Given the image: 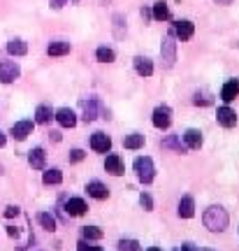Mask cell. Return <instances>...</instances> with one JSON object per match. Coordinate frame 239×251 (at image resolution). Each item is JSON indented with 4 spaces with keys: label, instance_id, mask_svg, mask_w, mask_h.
<instances>
[{
    "label": "cell",
    "instance_id": "1",
    "mask_svg": "<svg viewBox=\"0 0 239 251\" xmlns=\"http://www.w3.org/2000/svg\"><path fill=\"white\" fill-rule=\"evenodd\" d=\"M202 224L209 233H223V230L228 228V224H230V216H228V212H225L221 205H212L204 209Z\"/></svg>",
    "mask_w": 239,
    "mask_h": 251
},
{
    "label": "cell",
    "instance_id": "2",
    "mask_svg": "<svg viewBox=\"0 0 239 251\" xmlns=\"http://www.w3.org/2000/svg\"><path fill=\"white\" fill-rule=\"evenodd\" d=\"M79 107H81V112H84V121H96L100 114H105V119H109L107 117V109L102 107V102H100L96 96H91V98H81Z\"/></svg>",
    "mask_w": 239,
    "mask_h": 251
},
{
    "label": "cell",
    "instance_id": "3",
    "mask_svg": "<svg viewBox=\"0 0 239 251\" xmlns=\"http://www.w3.org/2000/svg\"><path fill=\"white\" fill-rule=\"evenodd\" d=\"M133 168H135V172H137V179L142 181V184H151L153 177H156V168H153V161H151L149 156L135 158Z\"/></svg>",
    "mask_w": 239,
    "mask_h": 251
},
{
    "label": "cell",
    "instance_id": "4",
    "mask_svg": "<svg viewBox=\"0 0 239 251\" xmlns=\"http://www.w3.org/2000/svg\"><path fill=\"white\" fill-rule=\"evenodd\" d=\"M160 58H163V68H172L177 61V42H174V33L169 30L163 45H160Z\"/></svg>",
    "mask_w": 239,
    "mask_h": 251
},
{
    "label": "cell",
    "instance_id": "5",
    "mask_svg": "<svg viewBox=\"0 0 239 251\" xmlns=\"http://www.w3.org/2000/svg\"><path fill=\"white\" fill-rule=\"evenodd\" d=\"M21 77V68L17 61H2L0 63V81L2 84H14Z\"/></svg>",
    "mask_w": 239,
    "mask_h": 251
},
{
    "label": "cell",
    "instance_id": "6",
    "mask_svg": "<svg viewBox=\"0 0 239 251\" xmlns=\"http://www.w3.org/2000/svg\"><path fill=\"white\" fill-rule=\"evenodd\" d=\"M153 126L158 130H167L169 126H172V107L160 105V107L153 109Z\"/></svg>",
    "mask_w": 239,
    "mask_h": 251
},
{
    "label": "cell",
    "instance_id": "7",
    "mask_svg": "<svg viewBox=\"0 0 239 251\" xmlns=\"http://www.w3.org/2000/svg\"><path fill=\"white\" fill-rule=\"evenodd\" d=\"M172 33H174V37H179L181 42H184V40H191V37H193V33H195V24H193V21H188V19H181V21H177V24H174Z\"/></svg>",
    "mask_w": 239,
    "mask_h": 251
},
{
    "label": "cell",
    "instance_id": "8",
    "mask_svg": "<svg viewBox=\"0 0 239 251\" xmlns=\"http://www.w3.org/2000/svg\"><path fill=\"white\" fill-rule=\"evenodd\" d=\"M91 149L96 153H107L112 149V140H109V135L105 133H93L91 135Z\"/></svg>",
    "mask_w": 239,
    "mask_h": 251
},
{
    "label": "cell",
    "instance_id": "9",
    "mask_svg": "<svg viewBox=\"0 0 239 251\" xmlns=\"http://www.w3.org/2000/svg\"><path fill=\"white\" fill-rule=\"evenodd\" d=\"M216 119H218V124H221L223 128H235V126H237V112L230 109L228 105H225V107H218Z\"/></svg>",
    "mask_w": 239,
    "mask_h": 251
},
{
    "label": "cell",
    "instance_id": "10",
    "mask_svg": "<svg viewBox=\"0 0 239 251\" xmlns=\"http://www.w3.org/2000/svg\"><path fill=\"white\" fill-rule=\"evenodd\" d=\"M53 119H56L58 126H63V128H74V126H77V114H74L70 107H61L53 114Z\"/></svg>",
    "mask_w": 239,
    "mask_h": 251
},
{
    "label": "cell",
    "instance_id": "11",
    "mask_svg": "<svg viewBox=\"0 0 239 251\" xmlns=\"http://www.w3.org/2000/svg\"><path fill=\"white\" fill-rule=\"evenodd\" d=\"M33 133V121H17V124L12 126V130H9V135L14 137V140H19V142H24L28 135Z\"/></svg>",
    "mask_w": 239,
    "mask_h": 251
},
{
    "label": "cell",
    "instance_id": "12",
    "mask_svg": "<svg viewBox=\"0 0 239 251\" xmlns=\"http://www.w3.org/2000/svg\"><path fill=\"white\" fill-rule=\"evenodd\" d=\"M105 170L109 172V175H114V177H121L125 172V165L123 161H121V156H116V153H109L105 158Z\"/></svg>",
    "mask_w": 239,
    "mask_h": 251
},
{
    "label": "cell",
    "instance_id": "13",
    "mask_svg": "<svg viewBox=\"0 0 239 251\" xmlns=\"http://www.w3.org/2000/svg\"><path fill=\"white\" fill-rule=\"evenodd\" d=\"M86 202H84V198H70L68 202H65V214L68 216H84L86 214Z\"/></svg>",
    "mask_w": 239,
    "mask_h": 251
},
{
    "label": "cell",
    "instance_id": "14",
    "mask_svg": "<svg viewBox=\"0 0 239 251\" xmlns=\"http://www.w3.org/2000/svg\"><path fill=\"white\" fill-rule=\"evenodd\" d=\"M135 72L140 75V77H151L153 75V61L146 58V56H135Z\"/></svg>",
    "mask_w": 239,
    "mask_h": 251
},
{
    "label": "cell",
    "instance_id": "15",
    "mask_svg": "<svg viewBox=\"0 0 239 251\" xmlns=\"http://www.w3.org/2000/svg\"><path fill=\"white\" fill-rule=\"evenodd\" d=\"M160 144H163V149H172V151H177V153H186L188 151V147L184 144L181 135H167Z\"/></svg>",
    "mask_w": 239,
    "mask_h": 251
},
{
    "label": "cell",
    "instance_id": "16",
    "mask_svg": "<svg viewBox=\"0 0 239 251\" xmlns=\"http://www.w3.org/2000/svg\"><path fill=\"white\" fill-rule=\"evenodd\" d=\"M177 214L181 219H193L195 216V200L191 196H184L179 200V207H177Z\"/></svg>",
    "mask_w": 239,
    "mask_h": 251
},
{
    "label": "cell",
    "instance_id": "17",
    "mask_svg": "<svg viewBox=\"0 0 239 251\" xmlns=\"http://www.w3.org/2000/svg\"><path fill=\"white\" fill-rule=\"evenodd\" d=\"M28 163L33 170H45V163H47V153L42 147H35L33 151L28 153Z\"/></svg>",
    "mask_w": 239,
    "mask_h": 251
},
{
    "label": "cell",
    "instance_id": "18",
    "mask_svg": "<svg viewBox=\"0 0 239 251\" xmlns=\"http://www.w3.org/2000/svg\"><path fill=\"white\" fill-rule=\"evenodd\" d=\"M86 191H89V196L96 198V200H107V198H109V188H107L102 181H89V184H86Z\"/></svg>",
    "mask_w": 239,
    "mask_h": 251
},
{
    "label": "cell",
    "instance_id": "19",
    "mask_svg": "<svg viewBox=\"0 0 239 251\" xmlns=\"http://www.w3.org/2000/svg\"><path fill=\"white\" fill-rule=\"evenodd\" d=\"M181 137H184V144H186L188 149H200L202 147V133L197 128H188Z\"/></svg>",
    "mask_w": 239,
    "mask_h": 251
},
{
    "label": "cell",
    "instance_id": "20",
    "mask_svg": "<svg viewBox=\"0 0 239 251\" xmlns=\"http://www.w3.org/2000/svg\"><path fill=\"white\" fill-rule=\"evenodd\" d=\"M237 96H239V79L225 81L221 89V98L225 100V102H232V100H237Z\"/></svg>",
    "mask_w": 239,
    "mask_h": 251
},
{
    "label": "cell",
    "instance_id": "21",
    "mask_svg": "<svg viewBox=\"0 0 239 251\" xmlns=\"http://www.w3.org/2000/svg\"><path fill=\"white\" fill-rule=\"evenodd\" d=\"M151 17L156 19V21H167V19L172 17V12H169V7H167V2L158 0V2L153 5V12H151Z\"/></svg>",
    "mask_w": 239,
    "mask_h": 251
},
{
    "label": "cell",
    "instance_id": "22",
    "mask_svg": "<svg viewBox=\"0 0 239 251\" xmlns=\"http://www.w3.org/2000/svg\"><path fill=\"white\" fill-rule=\"evenodd\" d=\"M7 54L9 56H26L28 54V45L24 40H9L7 42Z\"/></svg>",
    "mask_w": 239,
    "mask_h": 251
},
{
    "label": "cell",
    "instance_id": "23",
    "mask_svg": "<svg viewBox=\"0 0 239 251\" xmlns=\"http://www.w3.org/2000/svg\"><path fill=\"white\" fill-rule=\"evenodd\" d=\"M47 54L49 56H65L70 54V42H63V40H56L47 47Z\"/></svg>",
    "mask_w": 239,
    "mask_h": 251
},
{
    "label": "cell",
    "instance_id": "24",
    "mask_svg": "<svg viewBox=\"0 0 239 251\" xmlns=\"http://www.w3.org/2000/svg\"><path fill=\"white\" fill-rule=\"evenodd\" d=\"M144 142H146V137L142 133H133V135H125L123 137V147L125 149H142Z\"/></svg>",
    "mask_w": 239,
    "mask_h": 251
},
{
    "label": "cell",
    "instance_id": "25",
    "mask_svg": "<svg viewBox=\"0 0 239 251\" xmlns=\"http://www.w3.org/2000/svg\"><path fill=\"white\" fill-rule=\"evenodd\" d=\"M42 181H45L47 186H56V184H61V181H63V172L58 170V168L45 170V175H42Z\"/></svg>",
    "mask_w": 239,
    "mask_h": 251
},
{
    "label": "cell",
    "instance_id": "26",
    "mask_svg": "<svg viewBox=\"0 0 239 251\" xmlns=\"http://www.w3.org/2000/svg\"><path fill=\"white\" fill-rule=\"evenodd\" d=\"M102 230L97 228V226H84L81 228V237L84 240H89V242H96V240H102Z\"/></svg>",
    "mask_w": 239,
    "mask_h": 251
},
{
    "label": "cell",
    "instance_id": "27",
    "mask_svg": "<svg viewBox=\"0 0 239 251\" xmlns=\"http://www.w3.org/2000/svg\"><path fill=\"white\" fill-rule=\"evenodd\" d=\"M51 119H53V112H51L49 105H40V107L35 109V121L37 124H49Z\"/></svg>",
    "mask_w": 239,
    "mask_h": 251
},
{
    "label": "cell",
    "instance_id": "28",
    "mask_svg": "<svg viewBox=\"0 0 239 251\" xmlns=\"http://www.w3.org/2000/svg\"><path fill=\"white\" fill-rule=\"evenodd\" d=\"M37 221H40V226H42L45 230H49V233L56 230V219H53L49 212H40V214H37Z\"/></svg>",
    "mask_w": 239,
    "mask_h": 251
},
{
    "label": "cell",
    "instance_id": "29",
    "mask_svg": "<svg viewBox=\"0 0 239 251\" xmlns=\"http://www.w3.org/2000/svg\"><path fill=\"white\" fill-rule=\"evenodd\" d=\"M96 58H97L100 63H114L116 54H114V49H109V47H97Z\"/></svg>",
    "mask_w": 239,
    "mask_h": 251
},
{
    "label": "cell",
    "instance_id": "30",
    "mask_svg": "<svg viewBox=\"0 0 239 251\" xmlns=\"http://www.w3.org/2000/svg\"><path fill=\"white\" fill-rule=\"evenodd\" d=\"M116 249L119 251H140V242H137V240H119Z\"/></svg>",
    "mask_w": 239,
    "mask_h": 251
},
{
    "label": "cell",
    "instance_id": "31",
    "mask_svg": "<svg viewBox=\"0 0 239 251\" xmlns=\"http://www.w3.org/2000/svg\"><path fill=\"white\" fill-rule=\"evenodd\" d=\"M193 102L197 105V107H209V105H212L214 100L209 98L207 93H195V100H193Z\"/></svg>",
    "mask_w": 239,
    "mask_h": 251
},
{
    "label": "cell",
    "instance_id": "32",
    "mask_svg": "<svg viewBox=\"0 0 239 251\" xmlns=\"http://www.w3.org/2000/svg\"><path fill=\"white\" fill-rule=\"evenodd\" d=\"M140 205L144 207V212H151V209H153V198H151L149 193H142V196H140Z\"/></svg>",
    "mask_w": 239,
    "mask_h": 251
},
{
    "label": "cell",
    "instance_id": "33",
    "mask_svg": "<svg viewBox=\"0 0 239 251\" xmlns=\"http://www.w3.org/2000/svg\"><path fill=\"white\" fill-rule=\"evenodd\" d=\"M125 24H123V14H114V28H116V37H123V28Z\"/></svg>",
    "mask_w": 239,
    "mask_h": 251
},
{
    "label": "cell",
    "instance_id": "34",
    "mask_svg": "<svg viewBox=\"0 0 239 251\" xmlns=\"http://www.w3.org/2000/svg\"><path fill=\"white\" fill-rule=\"evenodd\" d=\"M77 249H79V251H102L100 247H96V244H91L89 240H79V244H77Z\"/></svg>",
    "mask_w": 239,
    "mask_h": 251
},
{
    "label": "cell",
    "instance_id": "35",
    "mask_svg": "<svg viewBox=\"0 0 239 251\" xmlns=\"http://www.w3.org/2000/svg\"><path fill=\"white\" fill-rule=\"evenodd\" d=\"M84 156H86V153L81 151V149H72L68 158H70V163H79V161H84Z\"/></svg>",
    "mask_w": 239,
    "mask_h": 251
},
{
    "label": "cell",
    "instance_id": "36",
    "mask_svg": "<svg viewBox=\"0 0 239 251\" xmlns=\"http://www.w3.org/2000/svg\"><path fill=\"white\" fill-rule=\"evenodd\" d=\"M21 214V209H19L17 205H9L7 209H5V216H7V219H12V216H19Z\"/></svg>",
    "mask_w": 239,
    "mask_h": 251
},
{
    "label": "cell",
    "instance_id": "37",
    "mask_svg": "<svg viewBox=\"0 0 239 251\" xmlns=\"http://www.w3.org/2000/svg\"><path fill=\"white\" fill-rule=\"evenodd\" d=\"M65 2H68V0H49V5H51L53 9H61Z\"/></svg>",
    "mask_w": 239,
    "mask_h": 251
},
{
    "label": "cell",
    "instance_id": "38",
    "mask_svg": "<svg viewBox=\"0 0 239 251\" xmlns=\"http://www.w3.org/2000/svg\"><path fill=\"white\" fill-rule=\"evenodd\" d=\"M7 235L17 240V237H19V228H14V226H7Z\"/></svg>",
    "mask_w": 239,
    "mask_h": 251
},
{
    "label": "cell",
    "instance_id": "39",
    "mask_svg": "<svg viewBox=\"0 0 239 251\" xmlns=\"http://www.w3.org/2000/svg\"><path fill=\"white\" fill-rule=\"evenodd\" d=\"M179 251H197V249H195V247H193L191 242H184L181 247H179Z\"/></svg>",
    "mask_w": 239,
    "mask_h": 251
},
{
    "label": "cell",
    "instance_id": "40",
    "mask_svg": "<svg viewBox=\"0 0 239 251\" xmlns=\"http://www.w3.org/2000/svg\"><path fill=\"white\" fill-rule=\"evenodd\" d=\"M5 142H7V137H5V133L0 130V147H5Z\"/></svg>",
    "mask_w": 239,
    "mask_h": 251
},
{
    "label": "cell",
    "instance_id": "41",
    "mask_svg": "<svg viewBox=\"0 0 239 251\" xmlns=\"http://www.w3.org/2000/svg\"><path fill=\"white\" fill-rule=\"evenodd\" d=\"M142 17H144V21H146V19H151V12H149V9H142Z\"/></svg>",
    "mask_w": 239,
    "mask_h": 251
},
{
    "label": "cell",
    "instance_id": "42",
    "mask_svg": "<svg viewBox=\"0 0 239 251\" xmlns=\"http://www.w3.org/2000/svg\"><path fill=\"white\" fill-rule=\"evenodd\" d=\"M216 2H218V5H230L232 0H216Z\"/></svg>",
    "mask_w": 239,
    "mask_h": 251
},
{
    "label": "cell",
    "instance_id": "43",
    "mask_svg": "<svg viewBox=\"0 0 239 251\" xmlns=\"http://www.w3.org/2000/svg\"><path fill=\"white\" fill-rule=\"evenodd\" d=\"M146 251H163V249H158V247H149Z\"/></svg>",
    "mask_w": 239,
    "mask_h": 251
},
{
    "label": "cell",
    "instance_id": "44",
    "mask_svg": "<svg viewBox=\"0 0 239 251\" xmlns=\"http://www.w3.org/2000/svg\"><path fill=\"white\" fill-rule=\"evenodd\" d=\"M0 175H5V168H2V165H0Z\"/></svg>",
    "mask_w": 239,
    "mask_h": 251
},
{
    "label": "cell",
    "instance_id": "45",
    "mask_svg": "<svg viewBox=\"0 0 239 251\" xmlns=\"http://www.w3.org/2000/svg\"><path fill=\"white\" fill-rule=\"evenodd\" d=\"M197 251H212V249H207V247H204V249H197Z\"/></svg>",
    "mask_w": 239,
    "mask_h": 251
},
{
    "label": "cell",
    "instance_id": "46",
    "mask_svg": "<svg viewBox=\"0 0 239 251\" xmlns=\"http://www.w3.org/2000/svg\"><path fill=\"white\" fill-rule=\"evenodd\" d=\"M174 251H179V249H174Z\"/></svg>",
    "mask_w": 239,
    "mask_h": 251
}]
</instances>
